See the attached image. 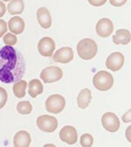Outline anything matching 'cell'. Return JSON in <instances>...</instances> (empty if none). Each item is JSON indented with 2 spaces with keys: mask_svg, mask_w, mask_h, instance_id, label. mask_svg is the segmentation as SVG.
I'll list each match as a JSON object with an SVG mask.
<instances>
[{
  "mask_svg": "<svg viewBox=\"0 0 131 147\" xmlns=\"http://www.w3.org/2000/svg\"><path fill=\"white\" fill-rule=\"evenodd\" d=\"M55 42L49 37L41 38L38 43V51L43 57H52L55 50Z\"/></svg>",
  "mask_w": 131,
  "mask_h": 147,
  "instance_id": "30bf717a",
  "label": "cell"
},
{
  "mask_svg": "<svg viewBox=\"0 0 131 147\" xmlns=\"http://www.w3.org/2000/svg\"><path fill=\"white\" fill-rule=\"evenodd\" d=\"M121 119L124 123H130L131 122V109H129L127 112L124 113Z\"/></svg>",
  "mask_w": 131,
  "mask_h": 147,
  "instance_id": "d4e9b609",
  "label": "cell"
},
{
  "mask_svg": "<svg viewBox=\"0 0 131 147\" xmlns=\"http://www.w3.org/2000/svg\"><path fill=\"white\" fill-rule=\"evenodd\" d=\"M106 0H102V1H92V0H89L88 3L91 4L93 6H101V5H103L104 4H106Z\"/></svg>",
  "mask_w": 131,
  "mask_h": 147,
  "instance_id": "4316f807",
  "label": "cell"
},
{
  "mask_svg": "<svg viewBox=\"0 0 131 147\" xmlns=\"http://www.w3.org/2000/svg\"><path fill=\"white\" fill-rule=\"evenodd\" d=\"M17 111L22 115L30 114L32 111V105L29 101H21L17 105Z\"/></svg>",
  "mask_w": 131,
  "mask_h": 147,
  "instance_id": "44dd1931",
  "label": "cell"
},
{
  "mask_svg": "<svg viewBox=\"0 0 131 147\" xmlns=\"http://www.w3.org/2000/svg\"><path fill=\"white\" fill-rule=\"evenodd\" d=\"M0 92H1V105H0V107L3 108L5 106V105L7 102V98H8V95L6 91L4 89L3 87H0Z\"/></svg>",
  "mask_w": 131,
  "mask_h": 147,
  "instance_id": "cb8c5ba5",
  "label": "cell"
},
{
  "mask_svg": "<svg viewBox=\"0 0 131 147\" xmlns=\"http://www.w3.org/2000/svg\"><path fill=\"white\" fill-rule=\"evenodd\" d=\"M93 84L97 90L101 92H106L112 88L114 84V78L109 72L100 71L93 76Z\"/></svg>",
  "mask_w": 131,
  "mask_h": 147,
  "instance_id": "3957f363",
  "label": "cell"
},
{
  "mask_svg": "<svg viewBox=\"0 0 131 147\" xmlns=\"http://www.w3.org/2000/svg\"><path fill=\"white\" fill-rule=\"evenodd\" d=\"M127 3V0H121V1H115V0H110V4L114 6H121Z\"/></svg>",
  "mask_w": 131,
  "mask_h": 147,
  "instance_id": "83f0119b",
  "label": "cell"
},
{
  "mask_svg": "<svg viewBox=\"0 0 131 147\" xmlns=\"http://www.w3.org/2000/svg\"><path fill=\"white\" fill-rule=\"evenodd\" d=\"M125 58L121 52L116 51L111 53L106 60V67L112 71H117L121 69L124 65Z\"/></svg>",
  "mask_w": 131,
  "mask_h": 147,
  "instance_id": "ba28073f",
  "label": "cell"
},
{
  "mask_svg": "<svg viewBox=\"0 0 131 147\" xmlns=\"http://www.w3.org/2000/svg\"><path fill=\"white\" fill-rule=\"evenodd\" d=\"M37 126L42 131L53 132L58 127V120L53 116L42 115L37 119Z\"/></svg>",
  "mask_w": 131,
  "mask_h": 147,
  "instance_id": "5b68a950",
  "label": "cell"
},
{
  "mask_svg": "<svg viewBox=\"0 0 131 147\" xmlns=\"http://www.w3.org/2000/svg\"><path fill=\"white\" fill-rule=\"evenodd\" d=\"M66 106V100L59 94H53L47 98L46 101V110L51 113H60Z\"/></svg>",
  "mask_w": 131,
  "mask_h": 147,
  "instance_id": "277c9868",
  "label": "cell"
},
{
  "mask_svg": "<svg viewBox=\"0 0 131 147\" xmlns=\"http://www.w3.org/2000/svg\"><path fill=\"white\" fill-rule=\"evenodd\" d=\"M26 86H27V83H26V81H24V80H20L14 84V85L12 87V91H13V93L16 96V98H22L25 97Z\"/></svg>",
  "mask_w": 131,
  "mask_h": 147,
  "instance_id": "ffe728a7",
  "label": "cell"
},
{
  "mask_svg": "<svg viewBox=\"0 0 131 147\" xmlns=\"http://www.w3.org/2000/svg\"><path fill=\"white\" fill-rule=\"evenodd\" d=\"M98 51L97 45L91 38H84L77 45V52L83 60H91L96 56Z\"/></svg>",
  "mask_w": 131,
  "mask_h": 147,
  "instance_id": "7a4b0ae2",
  "label": "cell"
},
{
  "mask_svg": "<svg viewBox=\"0 0 131 147\" xmlns=\"http://www.w3.org/2000/svg\"><path fill=\"white\" fill-rule=\"evenodd\" d=\"M131 41V33L128 30L120 29L117 30L115 34L113 36V42L115 45H126Z\"/></svg>",
  "mask_w": 131,
  "mask_h": 147,
  "instance_id": "9a60e30c",
  "label": "cell"
},
{
  "mask_svg": "<svg viewBox=\"0 0 131 147\" xmlns=\"http://www.w3.org/2000/svg\"><path fill=\"white\" fill-rule=\"evenodd\" d=\"M31 142L30 134L25 131H18L13 138V145L15 147H29Z\"/></svg>",
  "mask_w": 131,
  "mask_h": 147,
  "instance_id": "5bb4252c",
  "label": "cell"
},
{
  "mask_svg": "<svg viewBox=\"0 0 131 147\" xmlns=\"http://www.w3.org/2000/svg\"><path fill=\"white\" fill-rule=\"evenodd\" d=\"M62 77H63V71L58 66L46 67L40 73V78L46 84L57 82L60 80Z\"/></svg>",
  "mask_w": 131,
  "mask_h": 147,
  "instance_id": "8992f818",
  "label": "cell"
},
{
  "mask_svg": "<svg viewBox=\"0 0 131 147\" xmlns=\"http://www.w3.org/2000/svg\"><path fill=\"white\" fill-rule=\"evenodd\" d=\"M43 84L39 79H32L28 84V93L31 98H36L43 92Z\"/></svg>",
  "mask_w": 131,
  "mask_h": 147,
  "instance_id": "ac0fdd59",
  "label": "cell"
},
{
  "mask_svg": "<svg viewBox=\"0 0 131 147\" xmlns=\"http://www.w3.org/2000/svg\"><path fill=\"white\" fill-rule=\"evenodd\" d=\"M102 124L105 130L110 132H115L120 129V120L118 117L112 112H107L102 117Z\"/></svg>",
  "mask_w": 131,
  "mask_h": 147,
  "instance_id": "52a82bcc",
  "label": "cell"
},
{
  "mask_svg": "<svg viewBox=\"0 0 131 147\" xmlns=\"http://www.w3.org/2000/svg\"><path fill=\"white\" fill-rule=\"evenodd\" d=\"M7 8L11 15L21 14L25 9V4L22 0H13L8 4Z\"/></svg>",
  "mask_w": 131,
  "mask_h": 147,
  "instance_id": "d6986e66",
  "label": "cell"
},
{
  "mask_svg": "<svg viewBox=\"0 0 131 147\" xmlns=\"http://www.w3.org/2000/svg\"><path fill=\"white\" fill-rule=\"evenodd\" d=\"M92 99L91 91L87 88L83 89L77 97V104L81 109H86L89 106Z\"/></svg>",
  "mask_w": 131,
  "mask_h": 147,
  "instance_id": "e0dca14e",
  "label": "cell"
},
{
  "mask_svg": "<svg viewBox=\"0 0 131 147\" xmlns=\"http://www.w3.org/2000/svg\"><path fill=\"white\" fill-rule=\"evenodd\" d=\"M0 24H1V32H0V36L1 37H3L4 35H5V33L7 32V24H6V22L5 21V20H3V19H1L0 20Z\"/></svg>",
  "mask_w": 131,
  "mask_h": 147,
  "instance_id": "484cf974",
  "label": "cell"
},
{
  "mask_svg": "<svg viewBox=\"0 0 131 147\" xmlns=\"http://www.w3.org/2000/svg\"><path fill=\"white\" fill-rule=\"evenodd\" d=\"M93 144V138L91 134L85 133L81 137V145L82 147H91Z\"/></svg>",
  "mask_w": 131,
  "mask_h": 147,
  "instance_id": "7402d4cb",
  "label": "cell"
},
{
  "mask_svg": "<svg viewBox=\"0 0 131 147\" xmlns=\"http://www.w3.org/2000/svg\"><path fill=\"white\" fill-rule=\"evenodd\" d=\"M37 19L40 25L44 29H49L52 25V18L50 11L46 7H41L37 11Z\"/></svg>",
  "mask_w": 131,
  "mask_h": 147,
  "instance_id": "4fadbf2b",
  "label": "cell"
},
{
  "mask_svg": "<svg viewBox=\"0 0 131 147\" xmlns=\"http://www.w3.org/2000/svg\"><path fill=\"white\" fill-rule=\"evenodd\" d=\"M4 42L6 45H10V46H13L17 44L18 42V38L16 37V35L12 34V33H7L5 34V36L3 38Z\"/></svg>",
  "mask_w": 131,
  "mask_h": 147,
  "instance_id": "603a6c76",
  "label": "cell"
},
{
  "mask_svg": "<svg viewBox=\"0 0 131 147\" xmlns=\"http://www.w3.org/2000/svg\"><path fill=\"white\" fill-rule=\"evenodd\" d=\"M125 136L127 140L131 143V125H129L127 129H126V132H125Z\"/></svg>",
  "mask_w": 131,
  "mask_h": 147,
  "instance_id": "f1b7e54d",
  "label": "cell"
},
{
  "mask_svg": "<svg viewBox=\"0 0 131 147\" xmlns=\"http://www.w3.org/2000/svg\"><path fill=\"white\" fill-rule=\"evenodd\" d=\"M0 5H1V14H0V16L3 17L5 12V5H4V3L2 1L0 2Z\"/></svg>",
  "mask_w": 131,
  "mask_h": 147,
  "instance_id": "f546056e",
  "label": "cell"
},
{
  "mask_svg": "<svg viewBox=\"0 0 131 147\" xmlns=\"http://www.w3.org/2000/svg\"><path fill=\"white\" fill-rule=\"evenodd\" d=\"M95 31L100 37L108 38L114 31V24L109 18H101L96 24Z\"/></svg>",
  "mask_w": 131,
  "mask_h": 147,
  "instance_id": "9c48e42d",
  "label": "cell"
},
{
  "mask_svg": "<svg viewBox=\"0 0 131 147\" xmlns=\"http://www.w3.org/2000/svg\"><path fill=\"white\" fill-rule=\"evenodd\" d=\"M74 51L71 47H62L59 49L53 56V60L59 64H68L74 59Z\"/></svg>",
  "mask_w": 131,
  "mask_h": 147,
  "instance_id": "8fae6325",
  "label": "cell"
},
{
  "mask_svg": "<svg viewBox=\"0 0 131 147\" xmlns=\"http://www.w3.org/2000/svg\"><path fill=\"white\" fill-rule=\"evenodd\" d=\"M25 71L22 54L15 48L6 45L0 51V80L5 84L21 80Z\"/></svg>",
  "mask_w": 131,
  "mask_h": 147,
  "instance_id": "6da1fadb",
  "label": "cell"
},
{
  "mask_svg": "<svg viewBox=\"0 0 131 147\" xmlns=\"http://www.w3.org/2000/svg\"><path fill=\"white\" fill-rule=\"evenodd\" d=\"M25 22L19 17H14L10 19L8 23L9 30L13 34H21L25 30Z\"/></svg>",
  "mask_w": 131,
  "mask_h": 147,
  "instance_id": "2e32d148",
  "label": "cell"
},
{
  "mask_svg": "<svg viewBox=\"0 0 131 147\" xmlns=\"http://www.w3.org/2000/svg\"><path fill=\"white\" fill-rule=\"evenodd\" d=\"M59 138L61 141L68 144H74L77 142L78 133L76 129L72 125H66L59 131Z\"/></svg>",
  "mask_w": 131,
  "mask_h": 147,
  "instance_id": "7c38bea8",
  "label": "cell"
}]
</instances>
